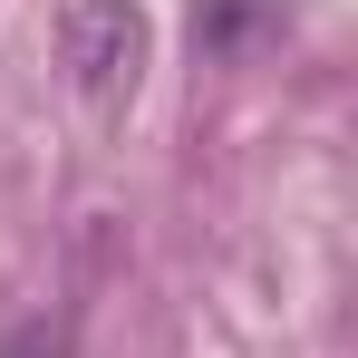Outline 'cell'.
Listing matches in <instances>:
<instances>
[{
  "label": "cell",
  "instance_id": "cell-1",
  "mask_svg": "<svg viewBox=\"0 0 358 358\" xmlns=\"http://www.w3.org/2000/svg\"><path fill=\"white\" fill-rule=\"evenodd\" d=\"M68 68H78L87 107L117 117L126 97H136V78H145V10H136V0H87V10H68Z\"/></svg>",
  "mask_w": 358,
  "mask_h": 358
},
{
  "label": "cell",
  "instance_id": "cell-2",
  "mask_svg": "<svg viewBox=\"0 0 358 358\" xmlns=\"http://www.w3.org/2000/svg\"><path fill=\"white\" fill-rule=\"evenodd\" d=\"M0 358H78V349H68L59 320H29V329H10V339H0Z\"/></svg>",
  "mask_w": 358,
  "mask_h": 358
}]
</instances>
